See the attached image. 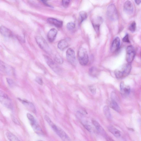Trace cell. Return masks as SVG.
Masks as SVG:
<instances>
[{"label":"cell","instance_id":"obj_1","mask_svg":"<svg viewBox=\"0 0 141 141\" xmlns=\"http://www.w3.org/2000/svg\"><path fill=\"white\" fill-rule=\"evenodd\" d=\"M131 69V66L130 63L124 64L115 70L116 77L118 79H123L130 73Z\"/></svg>","mask_w":141,"mask_h":141},{"label":"cell","instance_id":"obj_2","mask_svg":"<svg viewBox=\"0 0 141 141\" xmlns=\"http://www.w3.org/2000/svg\"><path fill=\"white\" fill-rule=\"evenodd\" d=\"M78 58L80 64L82 66L87 65L89 62L88 54L86 49L82 47L80 48L78 52Z\"/></svg>","mask_w":141,"mask_h":141},{"label":"cell","instance_id":"obj_3","mask_svg":"<svg viewBox=\"0 0 141 141\" xmlns=\"http://www.w3.org/2000/svg\"><path fill=\"white\" fill-rule=\"evenodd\" d=\"M35 40L37 44L42 50L48 54H51V49L47 42L43 37L37 36L35 37Z\"/></svg>","mask_w":141,"mask_h":141},{"label":"cell","instance_id":"obj_4","mask_svg":"<svg viewBox=\"0 0 141 141\" xmlns=\"http://www.w3.org/2000/svg\"><path fill=\"white\" fill-rule=\"evenodd\" d=\"M0 102L6 107L12 109L13 106L11 99L5 93L0 90Z\"/></svg>","mask_w":141,"mask_h":141},{"label":"cell","instance_id":"obj_5","mask_svg":"<svg viewBox=\"0 0 141 141\" xmlns=\"http://www.w3.org/2000/svg\"><path fill=\"white\" fill-rule=\"evenodd\" d=\"M107 14L110 20L115 21L118 18V15L116 7L113 4L110 5L107 10Z\"/></svg>","mask_w":141,"mask_h":141},{"label":"cell","instance_id":"obj_6","mask_svg":"<svg viewBox=\"0 0 141 141\" xmlns=\"http://www.w3.org/2000/svg\"><path fill=\"white\" fill-rule=\"evenodd\" d=\"M126 60L129 63H131L134 60L136 53L134 47L132 45H129L126 49Z\"/></svg>","mask_w":141,"mask_h":141},{"label":"cell","instance_id":"obj_7","mask_svg":"<svg viewBox=\"0 0 141 141\" xmlns=\"http://www.w3.org/2000/svg\"><path fill=\"white\" fill-rule=\"evenodd\" d=\"M52 128L60 138L64 141L70 140L69 137L62 129L55 125Z\"/></svg>","mask_w":141,"mask_h":141},{"label":"cell","instance_id":"obj_8","mask_svg":"<svg viewBox=\"0 0 141 141\" xmlns=\"http://www.w3.org/2000/svg\"><path fill=\"white\" fill-rule=\"evenodd\" d=\"M67 58V60L71 64L75 65L77 64L75 52L73 49H68L66 52Z\"/></svg>","mask_w":141,"mask_h":141},{"label":"cell","instance_id":"obj_9","mask_svg":"<svg viewBox=\"0 0 141 141\" xmlns=\"http://www.w3.org/2000/svg\"><path fill=\"white\" fill-rule=\"evenodd\" d=\"M0 71L7 74H11L13 72L12 67L0 60Z\"/></svg>","mask_w":141,"mask_h":141},{"label":"cell","instance_id":"obj_10","mask_svg":"<svg viewBox=\"0 0 141 141\" xmlns=\"http://www.w3.org/2000/svg\"><path fill=\"white\" fill-rule=\"evenodd\" d=\"M120 88L121 93L124 96H128L130 92V87L125 85L123 82H122L120 83Z\"/></svg>","mask_w":141,"mask_h":141},{"label":"cell","instance_id":"obj_11","mask_svg":"<svg viewBox=\"0 0 141 141\" xmlns=\"http://www.w3.org/2000/svg\"><path fill=\"white\" fill-rule=\"evenodd\" d=\"M45 62L52 70L56 72L59 71V69L55 63L49 57L46 55H44Z\"/></svg>","mask_w":141,"mask_h":141},{"label":"cell","instance_id":"obj_12","mask_svg":"<svg viewBox=\"0 0 141 141\" xmlns=\"http://www.w3.org/2000/svg\"><path fill=\"white\" fill-rule=\"evenodd\" d=\"M0 33L2 35L6 37H12L14 36L12 32L4 26H1L0 27Z\"/></svg>","mask_w":141,"mask_h":141},{"label":"cell","instance_id":"obj_13","mask_svg":"<svg viewBox=\"0 0 141 141\" xmlns=\"http://www.w3.org/2000/svg\"><path fill=\"white\" fill-rule=\"evenodd\" d=\"M92 123L94 126L96 128L97 130L101 134L107 139H109L107 134L104 129L101 126V125L96 120H93Z\"/></svg>","mask_w":141,"mask_h":141},{"label":"cell","instance_id":"obj_14","mask_svg":"<svg viewBox=\"0 0 141 141\" xmlns=\"http://www.w3.org/2000/svg\"><path fill=\"white\" fill-rule=\"evenodd\" d=\"M120 44V40L118 37H116L113 41L110 51L112 52H116L119 49Z\"/></svg>","mask_w":141,"mask_h":141},{"label":"cell","instance_id":"obj_15","mask_svg":"<svg viewBox=\"0 0 141 141\" xmlns=\"http://www.w3.org/2000/svg\"><path fill=\"white\" fill-rule=\"evenodd\" d=\"M18 100L30 111L34 113L36 112V110L35 106L32 103L27 100H22L20 98H18Z\"/></svg>","mask_w":141,"mask_h":141},{"label":"cell","instance_id":"obj_16","mask_svg":"<svg viewBox=\"0 0 141 141\" xmlns=\"http://www.w3.org/2000/svg\"><path fill=\"white\" fill-rule=\"evenodd\" d=\"M58 31L55 29H52L48 32L47 37L49 41L51 43L53 42L55 39Z\"/></svg>","mask_w":141,"mask_h":141},{"label":"cell","instance_id":"obj_17","mask_svg":"<svg viewBox=\"0 0 141 141\" xmlns=\"http://www.w3.org/2000/svg\"><path fill=\"white\" fill-rule=\"evenodd\" d=\"M47 21L49 24L54 25L58 28L61 27L63 25V23L62 21L54 18H49L47 19Z\"/></svg>","mask_w":141,"mask_h":141},{"label":"cell","instance_id":"obj_18","mask_svg":"<svg viewBox=\"0 0 141 141\" xmlns=\"http://www.w3.org/2000/svg\"><path fill=\"white\" fill-rule=\"evenodd\" d=\"M124 10L125 12L128 14L132 13L133 11V7L131 2L127 1L126 2L124 5Z\"/></svg>","mask_w":141,"mask_h":141},{"label":"cell","instance_id":"obj_19","mask_svg":"<svg viewBox=\"0 0 141 141\" xmlns=\"http://www.w3.org/2000/svg\"><path fill=\"white\" fill-rule=\"evenodd\" d=\"M31 126L33 129V130L38 135H43V132L42 130L41 127L36 122L30 124Z\"/></svg>","mask_w":141,"mask_h":141},{"label":"cell","instance_id":"obj_20","mask_svg":"<svg viewBox=\"0 0 141 141\" xmlns=\"http://www.w3.org/2000/svg\"><path fill=\"white\" fill-rule=\"evenodd\" d=\"M108 130L116 138H119L120 136V131L114 127L110 126L108 127Z\"/></svg>","mask_w":141,"mask_h":141},{"label":"cell","instance_id":"obj_21","mask_svg":"<svg viewBox=\"0 0 141 141\" xmlns=\"http://www.w3.org/2000/svg\"><path fill=\"white\" fill-rule=\"evenodd\" d=\"M69 45L67 41L64 39L60 41L58 44V48L61 51H63L67 48Z\"/></svg>","mask_w":141,"mask_h":141},{"label":"cell","instance_id":"obj_22","mask_svg":"<svg viewBox=\"0 0 141 141\" xmlns=\"http://www.w3.org/2000/svg\"><path fill=\"white\" fill-rule=\"evenodd\" d=\"M109 106L110 108L116 112H120L119 106L115 100H112L110 102Z\"/></svg>","mask_w":141,"mask_h":141},{"label":"cell","instance_id":"obj_23","mask_svg":"<svg viewBox=\"0 0 141 141\" xmlns=\"http://www.w3.org/2000/svg\"><path fill=\"white\" fill-rule=\"evenodd\" d=\"M104 112L106 117L109 119H111L112 116L110 109L107 106H105L104 108Z\"/></svg>","mask_w":141,"mask_h":141},{"label":"cell","instance_id":"obj_24","mask_svg":"<svg viewBox=\"0 0 141 141\" xmlns=\"http://www.w3.org/2000/svg\"><path fill=\"white\" fill-rule=\"evenodd\" d=\"M6 136L7 138L11 141H20L18 138L16 136L10 132H7Z\"/></svg>","mask_w":141,"mask_h":141},{"label":"cell","instance_id":"obj_25","mask_svg":"<svg viewBox=\"0 0 141 141\" xmlns=\"http://www.w3.org/2000/svg\"><path fill=\"white\" fill-rule=\"evenodd\" d=\"M87 13L84 11H81L79 13V21L81 23L83 21L86 20L87 17Z\"/></svg>","mask_w":141,"mask_h":141},{"label":"cell","instance_id":"obj_26","mask_svg":"<svg viewBox=\"0 0 141 141\" xmlns=\"http://www.w3.org/2000/svg\"><path fill=\"white\" fill-rule=\"evenodd\" d=\"M98 72L97 69L94 67H92L90 68L89 70L90 74L94 76H96L97 75Z\"/></svg>","mask_w":141,"mask_h":141},{"label":"cell","instance_id":"obj_27","mask_svg":"<svg viewBox=\"0 0 141 141\" xmlns=\"http://www.w3.org/2000/svg\"><path fill=\"white\" fill-rule=\"evenodd\" d=\"M44 119L52 128L55 125L51 120L50 118L47 116H45Z\"/></svg>","mask_w":141,"mask_h":141},{"label":"cell","instance_id":"obj_28","mask_svg":"<svg viewBox=\"0 0 141 141\" xmlns=\"http://www.w3.org/2000/svg\"><path fill=\"white\" fill-rule=\"evenodd\" d=\"M56 62L60 64H62L63 63V60L61 57L58 55H56L55 58Z\"/></svg>","mask_w":141,"mask_h":141},{"label":"cell","instance_id":"obj_29","mask_svg":"<svg viewBox=\"0 0 141 141\" xmlns=\"http://www.w3.org/2000/svg\"><path fill=\"white\" fill-rule=\"evenodd\" d=\"M27 117L30 121V124L35 123L36 121L35 118L31 114L27 113Z\"/></svg>","mask_w":141,"mask_h":141},{"label":"cell","instance_id":"obj_30","mask_svg":"<svg viewBox=\"0 0 141 141\" xmlns=\"http://www.w3.org/2000/svg\"><path fill=\"white\" fill-rule=\"evenodd\" d=\"M136 28V24L135 22H133L129 26V29L132 32L135 31Z\"/></svg>","mask_w":141,"mask_h":141},{"label":"cell","instance_id":"obj_31","mask_svg":"<svg viewBox=\"0 0 141 141\" xmlns=\"http://www.w3.org/2000/svg\"><path fill=\"white\" fill-rule=\"evenodd\" d=\"M67 29L69 30H72L74 29L75 27V25L74 23L70 22L68 23L67 25Z\"/></svg>","mask_w":141,"mask_h":141},{"label":"cell","instance_id":"obj_32","mask_svg":"<svg viewBox=\"0 0 141 141\" xmlns=\"http://www.w3.org/2000/svg\"><path fill=\"white\" fill-rule=\"evenodd\" d=\"M70 2V0H62V3L63 6L64 7H67Z\"/></svg>","mask_w":141,"mask_h":141},{"label":"cell","instance_id":"obj_33","mask_svg":"<svg viewBox=\"0 0 141 141\" xmlns=\"http://www.w3.org/2000/svg\"><path fill=\"white\" fill-rule=\"evenodd\" d=\"M35 81L41 85H42L43 84V82L42 79L40 77H37L35 79Z\"/></svg>","mask_w":141,"mask_h":141},{"label":"cell","instance_id":"obj_34","mask_svg":"<svg viewBox=\"0 0 141 141\" xmlns=\"http://www.w3.org/2000/svg\"><path fill=\"white\" fill-rule=\"evenodd\" d=\"M123 41L124 43H129L130 41L129 39L128 34H127L123 38Z\"/></svg>","mask_w":141,"mask_h":141},{"label":"cell","instance_id":"obj_35","mask_svg":"<svg viewBox=\"0 0 141 141\" xmlns=\"http://www.w3.org/2000/svg\"><path fill=\"white\" fill-rule=\"evenodd\" d=\"M89 89L91 93L93 95H95L96 93V89L94 86H90Z\"/></svg>","mask_w":141,"mask_h":141},{"label":"cell","instance_id":"obj_36","mask_svg":"<svg viewBox=\"0 0 141 141\" xmlns=\"http://www.w3.org/2000/svg\"><path fill=\"white\" fill-rule=\"evenodd\" d=\"M83 126L89 132H91L92 130V127L90 125L88 124H84L83 125Z\"/></svg>","mask_w":141,"mask_h":141},{"label":"cell","instance_id":"obj_37","mask_svg":"<svg viewBox=\"0 0 141 141\" xmlns=\"http://www.w3.org/2000/svg\"><path fill=\"white\" fill-rule=\"evenodd\" d=\"M6 80L7 83L10 86H12L13 85L14 83L12 80L8 78H7Z\"/></svg>","mask_w":141,"mask_h":141},{"label":"cell","instance_id":"obj_38","mask_svg":"<svg viewBox=\"0 0 141 141\" xmlns=\"http://www.w3.org/2000/svg\"><path fill=\"white\" fill-rule=\"evenodd\" d=\"M135 1L137 4L139 5L141 2V0H135Z\"/></svg>","mask_w":141,"mask_h":141},{"label":"cell","instance_id":"obj_39","mask_svg":"<svg viewBox=\"0 0 141 141\" xmlns=\"http://www.w3.org/2000/svg\"><path fill=\"white\" fill-rule=\"evenodd\" d=\"M41 1H42L43 2H46L48 1H50V0H41Z\"/></svg>","mask_w":141,"mask_h":141},{"label":"cell","instance_id":"obj_40","mask_svg":"<svg viewBox=\"0 0 141 141\" xmlns=\"http://www.w3.org/2000/svg\"><path fill=\"white\" fill-rule=\"evenodd\" d=\"M11 1H15V0H11Z\"/></svg>","mask_w":141,"mask_h":141}]
</instances>
